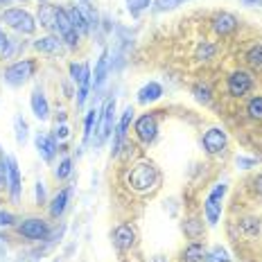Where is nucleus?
Masks as SVG:
<instances>
[{"label": "nucleus", "mask_w": 262, "mask_h": 262, "mask_svg": "<svg viewBox=\"0 0 262 262\" xmlns=\"http://www.w3.org/2000/svg\"><path fill=\"white\" fill-rule=\"evenodd\" d=\"M127 183L136 192H149L158 183V170L151 163H136L127 174Z\"/></svg>", "instance_id": "obj_1"}, {"label": "nucleus", "mask_w": 262, "mask_h": 262, "mask_svg": "<svg viewBox=\"0 0 262 262\" xmlns=\"http://www.w3.org/2000/svg\"><path fill=\"white\" fill-rule=\"evenodd\" d=\"M3 23H7L12 30L20 32V34H32L36 30V23L32 18V14L23 12V9H7L3 14Z\"/></svg>", "instance_id": "obj_2"}, {"label": "nucleus", "mask_w": 262, "mask_h": 262, "mask_svg": "<svg viewBox=\"0 0 262 262\" xmlns=\"http://www.w3.org/2000/svg\"><path fill=\"white\" fill-rule=\"evenodd\" d=\"M34 68H36V63L32 61V59L16 61V63H12L7 70H5V81H7L9 86H20L23 81H27L32 75H34Z\"/></svg>", "instance_id": "obj_3"}, {"label": "nucleus", "mask_w": 262, "mask_h": 262, "mask_svg": "<svg viewBox=\"0 0 262 262\" xmlns=\"http://www.w3.org/2000/svg\"><path fill=\"white\" fill-rule=\"evenodd\" d=\"M224 194H226V185L220 183V185H215V190L208 194V199H206V220H208L210 226H215L217 220H220V215H222V199H224Z\"/></svg>", "instance_id": "obj_4"}, {"label": "nucleus", "mask_w": 262, "mask_h": 262, "mask_svg": "<svg viewBox=\"0 0 262 262\" xmlns=\"http://www.w3.org/2000/svg\"><path fill=\"white\" fill-rule=\"evenodd\" d=\"M18 233L27 239H46L48 233H50V228H48V224L43 220H36V217H32V220H25L23 224L18 226Z\"/></svg>", "instance_id": "obj_5"}, {"label": "nucleus", "mask_w": 262, "mask_h": 262, "mask_svg": "<svg viewBox=\"0 0 262 262\" xmlns=\"http://www.w3.org/2000/svg\"><path fill=\"white\" fill-rule=\"evenodd\" d=\"M251 86H253V79H251V75L244 73V70H235V73L228 77V93H231L233 97L247 95L251 91Z\"/></svg>", "instance_id": "obj_6"}, {"label": "nucleus", "mask_w": 262, "mask_h": 262, "mask_svg": "<svg viewBox=\"0 0 262 262\" xmlns=\"http://www.w3.org/2000/svg\"><path fill=\"white\" fill-rule=\"evenodd\" d=\"M226 143H228L226 131L220 129V127L208 129L206 131V136H204V149L208 151V154H220V151H224Z\"/></svg>", "instance_id": "obj_7"}, {"label": "nucleus", "mask_w": 262, "mask_h": 262, "mask_svg": "<svg viewBox=\"0 0 262 262\" xmlns=\"http://www.w3.org/2000/svg\"><path fill=\"white\" fill-rule=\"evenodd\" d=\"M156 131H158V124H156V118L154 116L138 118V122H136V136L140 138V143L149 145L151 140L156 138Z\"/></svg>", "instance_id": "obj_8"}, {"label": "nucleus", "mask_w": 262, "mask_h": 262, "mask_svg": "<svg viewBox=\"0 0 262 262\" xmlns=\"http://www.w3.org/2000/svg\"><path fill=\"white\" fill-rule=\"evenodd\" d=\"M113 113H116V100L111 97V100H106L104 111H102V127H100L97 138H95V145H102L108 138V134L113 131Z\"/></svg>", "instance_id": "obj_9"}, {"label": "nucleus", "mask_w": 262, "mask_h": 262, "mask_svg": "<svg viewBox=\"0 0 262 262\" xmlns=\"http://www.w3.org/2000/svg\"><path fill=\"white\" fill-rule=\"evenodd\" d=\"M134 242H136V231H134V226H129V224H120L116 231H113V244H116L120 251L131 249Z\"/></svg>", "instance_id": "obj_10"}, {"label": "nucleus", "mask_w": 262, "mask_h": 262, "mask_svg": "<svg viewBox=\"0 0 262 262\" xmlns=\"http://www.w3.org/2000/svg\"><path fill=\"white\" fill-rule=\"evenodd\" d=\"M131 118H134V108L127 106L122 113V120H120L118 129H116V140H113V156H118L120 147H122L124 138H127V131H129V124H131Z\"/></svg>", "instance_id": "obj_11"}, {"label": "nucleus", "mask_w": 262, "mask_h": 262, "mask_svg": "<svg viewBox=\"0 0 262 262\" xmlns=\"http://www.w3.org/2000/svg\"><path fill=\"white\" fill-rule=\"evenodd\" d=\"M30 104H32V111H34L36 118H39V120H48V116H50V106H48V100H46V95H43L41 89L32 91Z\"/></svg>", "instance_id": "obj_12"}, {"label": "nucleus", "mask_w": 262, "mask_h": 262, "mask_svg": "<svg viewBox=\"0 0 262 262\" xmlns=\"http://www.w3.org/2000/svg\"><path fill=\"white\" fill-rule=\"evenodd\" d=\"M212 27H215V32L217 34H222V36H226V34H231V32H235V27H237V18L233 14H217L215 16V20H212Z\"/></svg>", "instance_id": "obj_13"}, {"label": "nucleus", "mask_w": 262, "mask_h": 262, "mask_svg": "<svg viewBox=\"0 0 262 262\" xmlns=\"http://www.w3.org/2000/svg\"><path fill=\"white\" fill-rule=\"evenodd\" d=\"M34 145H36V149H39V154H41L43 161H52V158H54L57 145H54V140L50 138V136H46V134H36Z\"/></svg>", "instance_id": "obj_14"}, {"label": "nucleus", "mask_w": 262, "mask_h": 262, "mask_svg": "<svg viewBox=\"0 0 262 262\" xmlns=\"http://www.w3.org/2000/svg\"><path fill=\"white\" fill-rule=\"evenodd\" d=\"M7 177H9V190H12V199L18 201L20 196V172L14 158H7Z\"/></svg>", "instance_id": "obj_15"}, {"label": "nucleus", "mask_w": 262, "mask_h": 262, "mask_svg": "<svg viewBox=\"0 0 262 262\" xmlns=\"http://www.w3.org/2000/svg\"><path fill=\"white\" fill-rule=\"evenodd\" d=\"M66 14H68V18H70V23H73V27L77 30V34H89L91 23H89V18L81 14L79 7H70Z\"/></svg>", "instance_id": "obj_16"}, {"label": "nucleus", "mask_w": 262, "mask_h": 262, "mask_svg": "<svg viewBox=\"0 0 262 262\" xmlns=\"http://www.w3.org/2000/svg\"><path fill=\"white\" fill-rule=\"evenodd\" d=\"M161 95H163L161 84H156V81H149V84L143 86V89L138 91V102H140V104H149V102H156Z\"/></svg>", "instance_id": "obj_17"}, {"label": "nucleus", "mask_w": 262, "mask_h": 262, "mask_svg": "<svg viewBox=\"0 0 262 262\" xmlns=\"http://www.w3.org/2000/svg\"><path fill=\"white\" fill-rule=\"evenodd\" d=\"M57 14H59V7L54 5H41L39 9V20L46 30H52L54 32V25H57Z\"/></svg>", "instance_id": "obj_18"}, {"label": "nucleus", "mask_w": 262, "mask_h": 262, "mask_svg": "<svg viewBox=\"0 0 262 262\" xmlns=\"http://www.w3.org/2000/svg\"><path fill=\"white\" fill-rule=\"evenodd\" d=\"M68 199H70V188H63L61 192H57V196H54L50 204V215L61 217V212L66 210V206H68Z\"/></svg>", "instance_id": "obj_19"}, {"label": "nucleus", "mask_w": 262, "mask_h": 262, "mask_svg": "<svg viewBox=\"0 0 262 262\" xmlns=\"http://www.w3.org/2000/svg\"><path fill=\"white\" fill-rule=\"evenodd\" d=\"M34 48L39 52H46V54H54L61 50V41H59V36H46V39H39L34 43Z\"/></svg>", "instance_id": "obj_20"}, {"label": "nucleus", "mask_w": 262, "mask_h": 262, "mask_svg": "<svg viewBox=\"0 0 262 262\" xmlns=\"http://www.w3.org/2000/svg\"><path fill=\"white\" fill-rule=\"evenodd\" d=\"M89 89H91V68H89V63H84V73H81V81H79L77 106H84L86 97H89Z\"/></svg>", "instance_id": "obj_21"}, {"label": "nucleus", "mask_w": 262, "mask_h": 262, "mask_svg": "<svg viewBox=\"0 0 262 262\" xmlns=\"http://www.w3.org/2000/svg\"><path fill=\"white\" fill-rule=\"evenodd\" d=\"M204 258H206V251L196 242L190 244V247L183 251V262H204Z\"/></svg>", "instance_id": "obj_22"}, {"label": "nucleus", "mask_w": 262, "mask_h": 262, "mask_svg": "<svg viewBox=\"0 0 262 262\" xmlns=\"http://www.w3.org/2000/svg\"><path fill=\"white\" fill-rule=\"evenodd\" d=\"M106 70H108V54L102 52L100 61H97V68H95V89H100L106 79Z\"/></svg>", "instance_id": "obj_23"}, {"label": "nucleus", "mask_w": 262, "mask_h": 262, "mask_svg": "<svg viewBox=\"0 0 262 262\" xmlns=\"http://www.w3.org/2000/svg\"><path fill=\"white\" fill-rule=\"evenodd\" d=\"M247 61L251 68L255 70H262V46H253L251 50L247 52Z\"/></svg>", "instance_id": "obj_24"}, {"label": "nucleus", "mask_w": 262, "mask_h": 262, "mask_svg": "<svg viewBox=\"0 0 262 262\" xmlns=\"http://www.w3.org/2000/svg\"><path fill=\"white\" fill-rule=\"evenodd\" d=\"M204 262H231V258H228L226 249H222V247H215V249L210 251V253H206Z\"/></svg>", "instance_id": "obj_25"}, {"label": "nucleus", "mask_w": 262, "mask_h": 262, "mask_svg": "<svg viewBox=\"0 0 262 262\" xmlns=\"http://www.w3.org/2000/svg\"><path fill=\"white\" fill-rule=\"evenodd\" d=\"M247 111H249V116L253 118V120H262V97H253V100L249 102V106H247Z\"/></svg>", "instance_id": "obj_26"}, {"label": "nucleus", "mask_w": 262, "mask_h": 262, "mask_svg": "<svg viewBox=\"0 0 262 262\" xmlns=\"http://www.w3.org/2000/svg\"><path fill=\"white\" fill-rule=\"evenodd\" d=\"M192 93H194L196 102H201V104H208V102H210V89L206 84H196L192 89Z\"/></svg>", "instance_id": "obj_27"}, {"label": "nucleus", "mask_w": 262, "mask_h": 262, "mask_svg": "<svg viewBox=\"0 0 262 262\" xmlns=\"http://www.w3.org/2000/svg\"><path fill=\"white\" fill-rule=\"evenodd\" d=\"M14 127H16V140H18V143H25V138H27V124H25V120L20 118V116H16L14 118Z\"/></svg>", "instance_id": "obj_28"}, {"label": "nucleus", "mask_w": 262, "mask_h": 262, "mask_svg": "<svg viewBox=\"0 0 262 262\" xmlns=\"http://www.w3.org/2000/svg\"><path fill=\"white\" fill-rule=\"evenodd\" d=\"M95 120H97V111H95V108H91L89 116H86V124H84V143H89V140H91L93 124H95Z\"/></svg>", "instance_id": "obj_29"}, {"label": "nucleus", "mask_w": 262, "mask_h": 262, "mask_svg": "<svg viewBox=\"0 0 262 262\" xmlns=\"http://www.w3.org/2000/svg\"><path fill=\"white\" fill-rule=\"evenodd\" d=\"M70 172H73V161H70V158H63V161L59 163L54 177H57V179H66V177H70Z\"/></svg>", "instance_id": "obj_30"}, {"label": "nucleus", "mask_w": 262, "mask_h": 262, "mask_svg": "<svg viewBox=\"0 0 262 262\" xmlns=\"http://www.w3.org/2000/svg\"><path fill=\"white\" fill-rule=\"evenodd\" d=\"M149 3H151V0H127V7H129V12L134 16H138L143 9L149 7Z\"/></svg>", "instance_id": "obj_31"}, {"label": "nucleus", "mask_w": 262, "mask_h": 262, "mask_svg": "<svg viewBox=\"0 0 262 262\" xmlns=\"http://www.w3.org/2000/svg\"><path fill=\"white\" fill-rule=\"evenodd\" d=\"M185 233H188L190 237H199V233H201V224L196 222V220H188V222H185Z\"/></svg>", "instance_id": "obj_32"}, {"label": "nucleus", "mask_w": 262, "mask_h": 262, "mask_svg": "<svg viewBox=\"0 0 262 262\" xmlns=\"http://www.w3.org/2000/svg\"><path fill=\"white\" fill-rule=\"evenodd\" d=\"M181 3H185V0H156V9L158 12H165V9H172Z\"/></svg>", "instance_id": "obj_33"}, {"label": "nucleus", "mask_w": 262, "mask_h": 262, "mask_svg": "<svg viewBox=\"0 0 262 262\" xmlns=\"http://www.w3.org/2000/svg\"><path fill=\"white\" fill-rule=\"evenodd\" d=\"M212 52H215V48H212L210 43H204V46H199V50H196V57L199 59H210Z\"/></svg>", "instance_id": "obj_34"}, {"label": "nucleus", "mask_w": 262, "mask_h": 262, "mask_svg": "<svg viewBox=\"0 0 262 262\" xmlns=\"http://www.w3.org/2000/svg\"><path fill=\"white\" fill-rule=\"evenodd\" d=\"M81 73H84V63L77 66V63H70V77H73V81H81Z\"/></svg>", "instance_id": "obj_35"}, {"label": "nucleus", "mask_w": 262, "mask_h": 262, "mask_svg": "<svg viewBox=\"0 0 262 262\" xmlns=\"http://www.w3.org/2000/svg\"><path fill=\"white\" fill-rule=\"evenodd\" d=\"M0 226H14V215L7 210H0Z\"/></svg>", "instance_id": "obj_36"}, {"label": "nucleus", "mask_w": 262, "mask_h": 262, "mask_svg": "<svg viewBox=\"0 0 262 262\" xmlns=\"http://www.w3.org/2000/svg\"><path fill=\"white\" fill-rule=\"evenodd\" d=\"M242 228H244V231H249V233H258L260 231V224L255 222V220H244L242 222Z\"/></svg>", "instance_id": "obj_37"}, {"label": "nucleus", "mask_w": 262, "mask_h": 262, "mask_svg": "<svg viewBox=\"0 0 262 262\" xmlns=\"http://www.w3.org/2000/svg\"><path fill=\"white\" fill-rule=\"evenodd\" d=\"M68 134H70V129H68V124H57V131H54V136H57L59 140H63V138H68Z\"/></svg>", "instance_id": "obj_38"}, {"label": "nucleus", "mask_w": 262, "mask_h": 262, "mask_svg": "<svg viewBox=\"0 0 262 262\" xmlns=\"http://www.w3.org/2000/svg\"><path fill=\"white\" fill-rule=\"evenodd\" d=\"M36 201H39V204H43V201H46V188H43L41 181L36 183Z\"/></svg>", "instance_id": "obj_39"}, {"label": "nucleus", "mask_w": 262, "mask_h": 262, "mask_svg": "<svg viewBox=\"0 0 262 262\" xmlns=\"http://www.w3.org/2000/svg\"><path fill=\"white\" fill-rule=\"evenodd\" d=\"M237 165H242V167H251V165H255V161H253V158H237Z\"/></svg>", "instance_id": "obj_40"}, {"label": "nucleus", "mask_w": 262, "mask_h": 262, "mask_svg": "<svg viewBox=\"0 0 262 262\" xmlns=\"http://www.w3.org/2000/svg\"><path fill=\"white\" fill-rule=\"evenodd\" d=\"M253 185H255V192H258V194L262 196V174H260V177L253 181Z\"/></svg>", "instance_id": "obj_41"}, {"label": "nucleus", "mask_w": 262, "mask_h": 262, "mask_svg": "<svg viewBox=\"0 0 262 262\" xmlns=\"http://www.w3.org/2000/svg\"><path fill=\"white\" fill-rule=\"evenodd\" d=\"M244 5H262V0H242Z\"/></svg>", "instance_id": "obj_42"}, {"label": "nucleus", "mask_w": 262, "mask_h": 262, "mask_svg": "<svg viewBox=\"0 0 262 262\" xmlns=\"http://www.w3.org/2000/svg\"><path fill=\"white\" fill-rule=\"evenodd\" d=\"M3 185H7V181H5V174L0 172V188H3Z\"/></svg>", "instance_id": "obj_43"}, {"label": "nucleus", "mask_w": 262, "mask_h": 262, "mask_svg": "<svg viewBox=\"0 0 262 262\" xmlns=\"http://www.w3.org/2000/svg\"><path fill=\"white\" fill-rule=\"evenodd\" d=\"M5 3H9V0H0V5H5Z\"/></svg>", "instance_id": "obj_44"}, {"label": "nucleus", "mask_w": 262, "mask_h": 262, "mask_svg": "<svg viewBox=\"0 0 262 262\" xmlns=\"http://www.w3.org/2000/svg\"><path fill=\"white\" fill-rule=\"evenodd\" d=\"M3 36H5V34H3V32H0V41H3Z\"/></svg>", "instance_id": "obj_45"}]
</instances>
